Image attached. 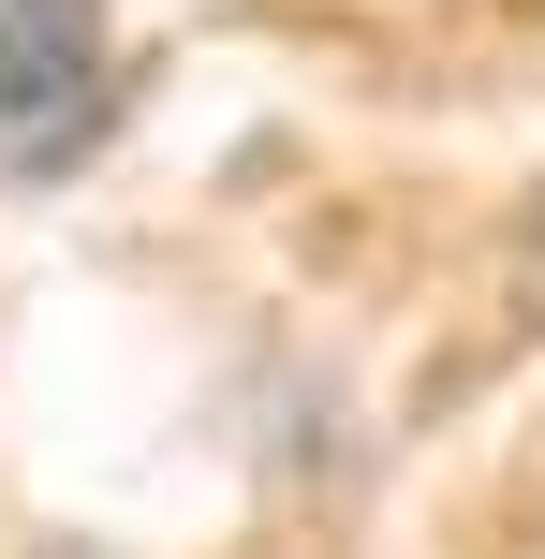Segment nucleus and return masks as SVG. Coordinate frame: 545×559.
<instances>
[{
    "label": "nucleus",
    "instance_id": "f257e3e1",
    "mask_svg": "<svg viewBox=\"0 0 545 559\" xmlns=\"http://www.w3.org/2000/svg\"><path fill=\"white\" fill-rule=\"evenodd\" d=\"M104 133V0H0V177H59Z\"/></svg>",
    "mask_w": 545,
    "mask_h": 559
},
{
    "label": "nucleus",
    "instance_id": "f03ea898",
    "mask_svg": "<svg viewBox=\"0 0 545 559\" xmlns=\"http://www.w3.org/2000/svg\"><path fill=\"white\" fill-rule=\"evenodd\" d=\"M531 295H545V192H531Z\"/></svg>",
    "mask_w": 545,
    "mask_h": 559
}]
</instances>
